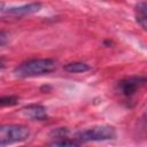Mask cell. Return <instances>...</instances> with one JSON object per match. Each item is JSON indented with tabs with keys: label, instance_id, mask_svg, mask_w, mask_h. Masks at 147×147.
<instances>
[{
	"label": "cell",
	"instance_id": "obj_4",
	"mask_svg": "<svg viewBox=\"0 0 147 147\" xmlns=\"http://www.w3.org/2000/svg\"><path fill=\"white\" fill-rule=\"evenodd\" d=\"M146 83L144 76H131L118 82V91L124 96L134 95Z\"/></svg>",
	"mask_w": 147,
	"mask_h": 147
},
{
	"label": "cell",
	"instance_id": "obj_3",
	"mask_svg": "<svg viewBox=\"0 0 147 147\" xmlns=\"http://www.w3.org/2000/svg\"><path fill=\"white\" fill-rule=\"evenodd\" d=\"M30 131L21 124H10L0 126V145H11L22 142L29 138Z\"/></svg>",
	"mask_w": 147,
	"mask_h": 147
},
{
	"label": "cell",
	"instance_id": "obj_12",
	"mask_svg": "<svg viewBox=\"0 0 147 147\" xmlns=\"http://www.w3.org/2000/svg\"><path fill=\"white\" fill-rule=\"evenodd\" d=\"M5 9H6V8H5V3L0 1V13H3V11H5Z\"/></svg>",
	"mask_w": 147,
	"mask_h": 147
},
{
	"label": "cell",
	"instance_id": "obj_6",
	"mask_svg": "<svg viewBox=\"0 0 147 147\" xmlns=\"http://www.w3.org/2000/svg\"><path fill=\"white\" fill-rule=\"evenodd\" d=\"M23 113L26 117L34 121H44L47 118L46 108L40 105H30L23 109Z\"/></svg>",
	"mask_w": 147,
	"mask_h": 147
},
{
	"label": "cell",
	"instance_id": "obj_5",
	"mask_svg": "<svg viewBox=\"0 0 147 147\" xmlns=\"http://www.w3.org/2000/svg\"><path fill=\"white\" fill-rule=\"evenodd\" d=\"M41 9V3L40 2H31V3H26L23 6H18V7H11V8H7L5 9V14L10 15V16H25V15H30V14H34L38 13Z\"/></svg>",
	"mask_w": 147,
	"mask_h": 147
},
{
	"label": "cell",
	"instance_id": "obj_8",
	"mask_svg": "<svg viewBox=\"0 0 147 147\" xmlns=\"http://www.w3.org/2000/svg\"><path fill=\"white\" fill-rule=\"evenodd\" d=\"M64 70L70 74H79L90 70V65L84 62H70L64 65Z\"/></svg>",
	"mask_w": 147,
	"mask_h": 147
},
{
	"label": "cell",
	"instance_id": "obj_13",
	"mask_svg": "<svg viewBox=\"0 0 147 147\" xmlns=\"http://www.w3.org/2000/svg\"><path fill=\"white\" fill-rule=\"evenodd\" d=\"M5 65H6V62L3 61V59H1V57H0V69L5 68Z\"/></svg>",
	"mask_w": 147,
	"mask_h": 147
},
{
	"label": "cell",
	"instance_id": "obj_2",
	"mask_svg": "<svg viewBox=\"0 0 147 147\" xmlns=\"http://www.w3.org/2000/svg\"><path fill=\"white\" fill-rule=\"evenodd\" d=\"M116 138V131L114 127L108 125H98L83 130L76 134V140L80 144L87 141H103Z\"/></svg>",
	"mask_w": 147,
	"mask_h": 147
},
{
	"label": "cell",
	"instance_id": "obj_11",
	"mask_svg": "<svg viewBox=\"0 0 147 147\" xmlns=\"http://www.w3.org/2000/svg\"><path fill=\"white\" fill-rule=\"evenodd\" d=\"M9 40V34L2 30H0V47L5 46Z\"/></svg>",
	"mask_w": 147,
	"mask_h": 147
},
{
	"label": "cell",
	"instance_id": "obj_9",
	"mask_svg": "<svg viewBox=\"0 0 147 147\" xmlns=\"http://www.w3.org/2000/svg\"><path fill=\"white\" fill-rule=\"evenodd\" d=\"M51 145L52 146H78V145H80V142L77 141L76 139L71 140L68 137H64V138H60V139L54 140L53 142H51Z\"/></svg>",
	"mask_w": 147,
	"mask_h": 147
},
{
	"label": "cell",
	"instance_id": "obj_10",
	"mask_svg": "<svg viewBox=\"0 0 147 147\" xmlns=\"http://www.w3.org/2000/svg\"><path fill=\"white\" fill-rule=\"evenodd\" d=\"M18 103V98L15 95H2L0 96V107H11Z\"/></svg>",
	"mask_w": 147,
	"mask_h": 147
},
{
	"label": "cell",
	"instance_id": "obj_7",
	"mask_svg": "<svg viewBox=\"0 0 147 147\" xmlns=\"http://www.w3.org/2000/svg\"><path fill=\"white\" fill-rule=\"evenodd\" d=\"M136 20L138 24L145 30L147 26V6L144 0L140 1L136 7Z\"/></svg>",
	"mask_w": 147,
	"mask_h": 147
},
{
	"label": "cell",
	"instance_id": "obj_1",
	"mask_svg": "<svg viewBox=\"0 0 147 147\" xmlns=\"http://www.w3.org/2000/svg\"><path fill=\"white\" fill-rule=\"evenodd\" d=\"M55 69L56 63L52 59H32L16 67L14 70V75L18 78L37 77L51 74Z\"/></svg>",
	"mask_w": 147,
	"mask_h": 147
}]
</instances>
